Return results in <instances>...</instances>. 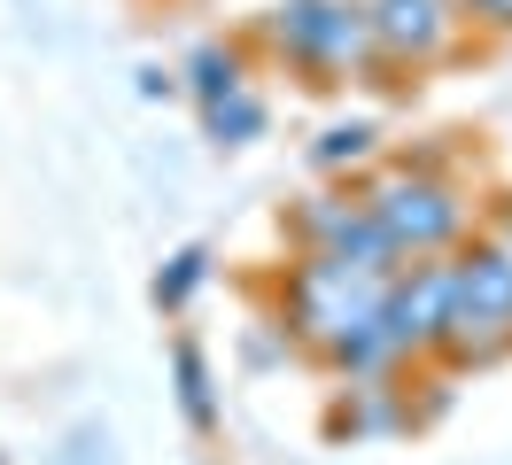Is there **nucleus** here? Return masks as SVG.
<instances>
[{
  "mask_svg": "<svg viewBox=\"0 0 512 465\" xmlns=\"http://www.w3.org/2000/svg\"><path fill=\"white\" fill-rule=\"evenodd\" d=\"M443 341H458L466 357H497L512 341V256L481 248L466 264H450V318Z\"/></svg>",
  "mask_w": 512,
  "mask_h": 465,
  "instance_id": "obj_1",
  "label": "nucleus"
},
{
  "mask_svg": "<svg viewBox=\"0 0 512 465\" xmlns=\"http://www.w3.org/2000/svg\"><path fill=\"white\" fill-rule=\"evenodd\" d=\"M365 217L381 225V241L396 248V256H427V248H443L450 233L466 225V202L435 179H388L381 194L365 202Z\"/></svg>",
  "mask_w": 512,
  "mask_h": 465,
  "instance_id": "obj_2",
  "label": "nucleus"
},
{
  "mask_svg": "<svg viewBox=\"0 0 512 465\" xmlns=\"http://www.w3.org/2000/svg\"><path fill=\"white\" fill-rule=\"evenodd\" d=\"M280 47L319 70H342L357 62L373 39H365V8L357 0H280Z\"/></svg>",
  "mask_w": 512,
  "mask_h": 465,
  "instance_id": "obj_3",
  "label": "nucleus"
},
{
  "mask_svg": "<svg viewBox=\"0 0 512 465\" xmlns=\"http://www.w3.org/2000/svg\"><path fill=\"white\" fill-rule=\"evenodd\" d=\"M365 39L396 62H427L450 47V0H365Z\"/></svg>",
  "mask_w": 512,
  "mask_h": 465,
  "instance_id": "obj_4",
  "label": "nucleus"
},
{
  "mask_svg": "<svg viewBox=\"0 0 512 465\" xmlns=\"http://www.w3.org/2000/svg\"><path fill=\"white\" fill-rule=\"evenodd\" d=\"M443 318H450V272H443V264H412V279H388L381 326H388L396 349H412V341H443Z\"/></svg>",
  "mask_w": 512,
  "mask_h": 465,
  "instance_id": "obj_5",
  "label": "nucleus"
},
{
  "mask_svg": "<svg viewBox=\"0 0 512 465\" xmlns=\"http://www.w3.org/2000/svg\"><path fill=\"white\" fill-rule=\"evenodd\" d=\"M202 124H210V140H218V148H241V140H256V132H264V101H256L249 86H233L225 101H210V109H202Z\"/></svg>",
  "mask_w": 512,
  "mask_h": 465,
  "instance_id": "obj_6",
  "label": "nucleus"
},
{
  "mask_svg": "<svg viewBox=\"0 0 512 465\" xmlns=\"http://www.w3.org/2000/svg\"><path fill=\"white\" fill-rule=\"evenodd\" d=\"M187 70H194V93H202V109H210V101H225V93L241 86V62H233V55H218V47H202V55H194Z\"/></svg>",
  "mask_w": 512,
  "mask_h": 465,
  "instance_id": "obj_7",
  "label": "nucleus"
},
{
  "mask_svg": "<svg viewBox=\"0 0 512 465\" xmlns=\"http://www.w3.org/2000/svg\"><path fill=\"white\" fill-rule=\"evenodd\" d=\"M179 396H187V419H194V427H210V419H218V411H210V372H202L194 349H179Z\"/></svg>",
  "mask_w": 512,
  "mask_h": 465,
  "instance_id": "obj_8",
  "label": "nucleus"
},
{
  "mask_svg": "<svg viewBox=\"0 0 512 465\" xmlns=\"http://www.w3.org/2000/svg\"><path fill=\"white\" fill-rule=\"evenodd\" d=\"M202 264H210V256H202V248H187V256H179V264L156 279V303H187L194 287H202Z\"/></svg>",
  "mask_w": 512,
  "mask_h": 465,
  "instance_id": "obj_9",
  "label": "nucleus"
},
{
  "mask_svg": "<svg viewBox=\"0 0 512 465\" xmlns=\"http://www.w3.org/2000/svg\"><path fill=\"white\" fill-rule=\"evenodd\" d=\"M365 148H373V124H334V132H326L311 155H319V163H357Z\"/></svg>",
  "mask_w": 512,
  "mask_h": 465,
  "instance_id": "obj_10",
  "label": "nucleus"
},
{
  "mask_svg": "<svg viewBox=\"0 0 512 465\" xmlns=\"http://www.w3.org/2000/svg\"><path fill=\"white\" fill-rule=\"evenodd\" d=\"M466 8H474V16H489V24H505V31H512V0H466Z\"/></svg>",
  "mask_w": 512,
  "mask_h": 465,
  "instance_id": "obj_11",
  "label": "nucleus"
}]
</instances>
